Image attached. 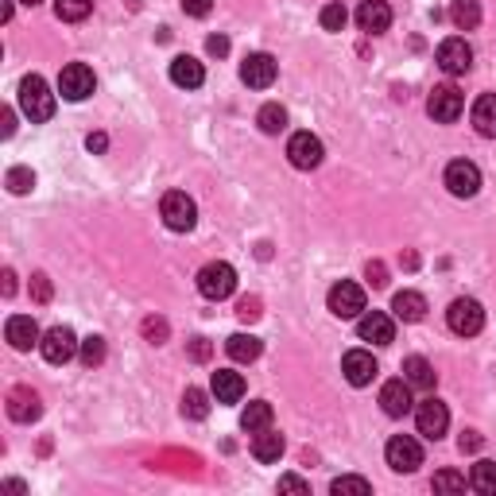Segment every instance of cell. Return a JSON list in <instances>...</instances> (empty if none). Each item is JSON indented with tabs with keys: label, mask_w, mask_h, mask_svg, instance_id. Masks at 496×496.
<instances>
[{
	"label": "cell",
	"mask_w": 496,
	"mask_h": 496,
	"mask_svg": "<svg viewBox=\"0 0 496 496\" xmlns=\"http://www.w3.org/2000/svg\"><path fill=\"white\" fill-rule=\"evenodd\" d=\"M450 24L458 31H473L481 24V4L477 0H453L450 4Z\"/></svg>",
	"instance_id": "cell-29"
},
{
	"label": "cell",
	"mask_w": 496,
	"mask_h": 496,
	"mask_svg": "<svg viewBox=\"0 0 496 496\" xmlns=\"http://www.w3.org/2000/svg\"><path fill=\"white\" fill-rule=\"evenodd\" d=\"M446 190L453 198H473L481 190V171H477V163H469V160H453L446 167Z\"/></svg>",
	"instance_id": "cell-11"
},
{
	"label": "cell",
	"mask_w": 496,
	"mask_h": 496,
	"mask_svg": "<svg viewBox=\"0 0 496 496\" xmlns=\"http://www.w3.org/2000/svg\"><path fill=\"white\" fill-rule=\"evenodd\" d=\"M31 299H35V303H51V279L43 276V272H35V276H31Z\"/></svg>",
	"instance_id": "cell-41"
},
{
	"label": "cell",
	"mask_w": 496,
	"mask_h": 496,
	"mask_svg": "<svg viewBox=\"0 0 496 496\" xmlns=\"http://www.w3.org/2000/svg\"><path fill=\"white\" fill-rule=\"evenodd\" d=\"M55 12L67 24H78V20H86L93 12V0H55Z\"/></svg>",
	"instance_id": "cell-33"
},
{
	"label": "cell",
	"mask_w": 496,
	"mask_h": 496,
	"mask_svg": "<svg viewBox=\"0 0 496 496\" xmlns=\"http://www.w3.org/2000/svg\"><path fill=\"white\" fill-rule=\"evenodd\" d=\"M4 295H16V272L12 268L4 272Z\"/></svg>",
	"instance_id": "cell-50"
},
{
	"label": "cell",
	"mask_w": 496,
	"mask_h": 496,
	"mask_svg": "<svg viewBox=\"0 0 496 496\" xmlns=\"http://www.w3.org/2000/svg\"><path fill=\"white\" fill-rule=\"evenodd\" d=\"M183 12L194 16V20H202V16L214 12V0H183Z\"/></svg>",
	"instance_id": "cell-43"
},
{
	"label": "cell",
	"mask_w": 496,
	"mask_h": 496,
	"mask_svg": "<svg viewBox=\"0 0 496 496\" xmlns=\"http://www.w3.org/2000/svg\"><path fill=\"white\" fill-rule=\"evenodd\" d=\"M198 291H202L209 303L229 299V295L237 291V272H233V264H225V260L206 264V268L198 272Z\"/></svg>",
	"instance_id": "cell-2"
},
{
	"label": "cell",
	"mask_w": 496,
	"mask_h": 496,
	"mask_svg": "<svg viewBox=\"0 0 496 496\" xmlns=\"http://www.w3.org/2000/svg\"><path fill=\"white\" fill-rule=\"evenodd\" d=\"M461 109H466V101H461V93H458V86H435L430 90V98H427V113L435 121H442V124H453L461 117Z\"/></svg>",
	"instance_id": "cell-10"
},
{
	"label": "cell",
	"mask_w": 496,
	"mask_h": 496,
	"mask_svg": "<svg viewBox=\"0 0 496 496\" xmlns=\"http://www.w3.org/2000/svg\"><path fill=\"white\" fill-rule=\"evenodd\" d=\"M345 24H350V12H345L342 4H326L322 8V28L326 31H342Z\"/></svg>",
	"instance_id": "cell-39"
},
{
	"label": "cell",
	"mask_w": 496,
	"mask_h": 496,
	"mask_svg": "<svg viewBox=\"0 0 496 496\" xmlns=\"http://www.w3.org/2000/svg\"><path fill=\"white\" fill-rule=\"evenodd\" d=\"M190 357H194L198 365H206L209 357H214V345H209L206 337H194V342H190Z\"/></svg>",
	"instance_id": "cell-44"
},
{
	"label": "cell",
	"mask_w": 496,
	"mask_h": 496,
	"mask_svg": "<svg viewBox=\"0 0 496 496\" xmlns=\"http://www.w3.org/2000/svg\"><path fill=\"white\" fill-rule=\"evenodd\" d=\"M240 427L248 430V435H260V430L272 427V404L268 399H252V404L240 411Z\"/></svg>",
	"instance_id": "cell-28"
},
{
	"label": "cell",
	"mask_w": 496,
	"mask_h": 496,
	"mask_svg": "<svg viewBox=\"0 0 496 496\" xmlns=\"http://www.w3.org/2000/svg\"><path fill=\"white\" fill-rule=\"evenodd\" d=\"M93 90H98V78H93V70L86 67V62H70V67H62V74H59V93L67 101H86Z\"/></svg>",
	"instance_id": "cell-6"
},
{
	"label": "cell",
	"mask_w": 496,
	"mask_h": 496,
	"mask_svg": "<svg viewBox=\"0 0 496 496\" xmlns=\"http://www.w3.org/2000/svg\"><path fill=\"white\" fill-rule=\"evenodd\" d=\"M458 450H461V453H473V450H481V435H477V430H461V438H458Z\"/></svg>",
	"instance_id": "cell-45"
},
{
	"label": "cell",
	"mask_w": 496,
	"mask_h": 496,
	"mask_svg": "<svg viewBox=\"0 0 496 496\" xmlns=\"http://www.w3.org/2000/svg\"><path fill=\"white\" fill-rule=\"evenodd\" d=\"M86 147H90V152H105V147H109V136H105V132H90Z\"/></svg>",
	"instance_id": "cell-47"
},
{
	"label": "cell",
	"mask_w": 496,
	"mask_h": 496,
	"mask_svg": "<svg viewBox=\"0 0 496 496\" xmlns=\"http://www.w3.org/2000/svg\"><path fill=\"white\" fill-rule=\"evenodd\" d=\"M330 492H334V496H345V492H353V496H368V492H373V484H368L365 477H337V481L330 484Z\"/></svg>",
	"instance_id": "cell-35"
},
{
	"label": "cell",
	"mask_w": 496,
	"mask_h": 496,
	"mask_svg": "<svg viewBox=\"0 0 496 496\" xmlns=\"http://www.w3.org/2000/svg\"><path fill=\"white\" fill-rule=\"evenodd\" d=\"M171 82H175V86H183V90H198V86L206 82L202 62H198V59H190V55L171 59Z\"/></svg>",
	"instance_id": "cell-21"
},
{
	"label": "cell",
	"mask_w": 496,
	"mask_h": 496,
	"mask_svg": "<svg viewBox=\"0 0 496 496\" xmlns=\"http://www.w3.org/2000/svg\"><path fill=\"white\" fill-rule=\"evenodd\" d=\"M39 415H43V404H39V396L31 388H12L8 392V419L12 423H35Z\"/></svg>",
	"instance_id": "cell-18"
},
{
	"label": "cell",
	"mask_w": 496,
	"mask_h": 496,
	"mask_svg": "<svg viewBox=\"0 0 496 496\" xmlns=\"http://www.w3.org/2000/svg\"><path fill=\"white\" fill-rule=\"evenodd\" d=\"M392 311H396V319H404V322H423L427 319V299L419 291H399L392 299Z\"/></svg>",
	"instance_id": "cell-24"
},
{
	"label": "cell",
	"mask_w": 496,
	"mask_h": 496,
	"mask_svg": "<svg viewBox=\"0 0 496 496\" xmlns=\"http://www.w3.org/2000/svg\"><path fill=\"white\" fill-rule=\"evenodd\" d=\"M214 396H217V404H240V399H245V380H240V373H233V368H217L214 373Z\"/></svg>",
	"instance_id": "cell-22"
},
{
	"label": "cell",
	"mask_w": 496,
	"mask_h": 496,
	"mask_svg": "<svg viewBox=\"0 0 496 496\" xmlns=\"http://www.w3.org/2000/svg\"><path fill=\"white\" fill-rule=\"evenodd\" d=\"M473 129L496 140V93H481L477 98V105H473Z\"/></svg>",
	"instance_id": "cell-25"
},
{
	"label": "cell",
	"mask_w": 496,
	"mask_h": 496,
	"mask_svg": "<svg viewBox=\"0 0 496 496\" xmlns=\"http://www.w3.org/2000/svg\"><path fill=\"white\" fill-rule=\"evenodd\" d=\"M380 407H384V415L404 419L407 411L415 407V399H411V384H407V380H388V384L380 388Z\"/></svg>",
	"instance_id": "cell-17"
},
{
	"label": "cell",
	"mask_w": 496,
	"mask_h": 496,
	"mask_svg": "<svg viewBox=\"0 0 496 496\" xmlns=\"http://www.w3.org/2000/svg\"><path fill=\"white\" fill-rule=\"evenodd\" d=\"M283 453V435H276V430H260L256 438H252V458L264 461V466H272V461H279Z\"/></svg>",
	"instance_id": "cell-26"
},
{
	"label": "cell",
	"mask_w": 496,
	"mask_h": 496,
	"mask_svg": "<svg viewBox=\"0 0 496 496\" xmlns=\"http://www.w3.org/2000/svg\"><path fill=\"white\" fill-rule=\"evenodd\" d=\"M24 4H31V8H35V4H39V0H24Z\"/></svg>",
	"instance_id": "cell-51"
},
{
	"label": "cell",
	"mask_w": 496,
	"mask_h": 496,
	"mask_svg": "<svg viewBox=\"0 0 496 496\" xmlns=\"http://www.w3.org/2000/svg\"><path fill=\"white\" fill-rule=\"evenodd\" d=\"M342 373H345V380H350L353 388H368L376 380V373H380V365L373 361V353H365V350H350L342 357Z\"/></svg>",
	"instance_id": "cell-15"
},
{
	"label": "cell",
	"mask_w": 496,
	"mask_h": 496,
	"mask_svg": "<svg viewBox=\"0 0 496 496\" xmlns=\"http://www.w3.org/2000/svg\"><path fill=\"white\" fill-rule=\"evenodd\" d=\"M279 489H291V492H307L311 484L303 481V477H279Z\"/></svg>",
	"instance_id": "cell-48"
},
{
	"label": "cell",
	"mask_w": 496,
	"mask_h": 496,
	"mask_svg": "<svg viewBox=\"0 0 496 496\" xmlns=\"http://www.w3.org/2000/svg\"><path fill=\"white\" fill-rule=\"evenodd\" d=\"M357 334H361V342L392 345V342H396V322L388 319L384 311H365L361 319H357Z\"/></svg>",
	"instance_id": "cell-13"
},
{
	"label": "cell",
	"mask_w": 496,
	"mask_h": 496,
	"mask_svg": "<svg viewBox=\"0 0 496 496\" xmlns=\"http://www.w3.org/2000/svg\"><path fill=\"white\" fill-rule=\"evenodd\" d=\"M365 276H368V283H373V287H388V268L380 260H368Z\"/></svg>",
	"instance_id": "cell-42"
},
{
	"label": "cell",
	"mask_w": 496,
	"mask_h": 496,
	"mask_svg": "<svg viewBox=\"0 0 496 496\" xmlns=\"http://www.w3.org/2000/svg\"><path fill=\"white\" fill-rule=\"evenodd\" d=\"M469 484L477 492H484V496H496V466L492 461H477L473 473H469Z\"/></svg>",
	"instance_id": "cell-32"
},
{
	"label": "cell",
	"mask_w": 496,
	"mask_h": 496,
	"mask_svg": "<svg viewBox=\"0 0 496 496\" xmlns=\"http://www.w3.org/2000/svg\"><path fill=\"white\" fill-rule=\"evenodd\" d=\"M4 334H8V342H12V350H20V353H28L31 345L43 342V334H39V326H35L31 314H12L8 326H4Z\"/></svg>",
	"instance_id": "cell-19"
},
{
	"label": "cell",
	"mask_w": 496,
	"mask_h": 496,
	"mask_svg": "<svg viewBox=\"0 0 496 496\" xmlns=\"http://www.w3.org/2000/svg\"><path fill=\"white\" fill-rule=\"evenodd\" d=\"M260 350H264L260 337H252V334H233V337L225 342V353L233 357L237 365H252V361L260 357Z\"/></svg>",
	"instance_id": "cell-27"
},
{
	"label": "cell",
	"mask_w": 496,
	"mask_h": 496,
	"mask_svg": "<svg viewBox=\"0 0 496 496\" xmlns=\"http://www.w3.org/2000/svg\"><path fill=\"white\" fill-rule=\"evenodd\" d=\"M357 24H361V31H368V35H380V31L392 28V8H388L384 0H361Z\"/></svg>",
	"instance_id": "cell-20"
},
{
	"label": "cell",
	"mask_w": 496,
	"mask_h": 496,
	"mask_svg": "<svg viewBox=\"0 0 496 496\" xmlns=\"http://www.w3.org/2000/svg\"><path fill=\"white\" fill-rule=\"evenodd\" d=\"M20 109H24V117L31 124H43L55 117V93L39 74H28L24 82H20Z\"/></svg>",
	"instance_id": "cell-1"
},
{
	"label": "cell",
	"mask_w": 496,
	"mask_h": 496,
	"mask_svg": "<svg viewBox=\"0 0 496 496\" xmlns=\"http://www.w3.org/2000/svg\"><path fill=\"white\" fill-rule=\"evenodd\" d=\"M287 160H291V167H299V171H314V167L322 163V140L311 132H295L287 144Z\"/></svg>",
	"instance_id": "cell-12"
},
{
	"label": "cell",
	"mask_w": 496,
	"mask_h": 496,
	"mask_svg": "<svg viewBox=\"0 0 496 496\" xmlns=\"http://www.w3.org/2000/svg\"><path fill=\"white\" fill-rule=\"evenodd\" d=\"M0 124H4L0 132H4V136H12V132H16V113H12V109H4V113H0Z\"/></svg>",
	"instance_id": "cell-49"
},
{
	"label": "cell",
	"mask_w": 496,
	"mask_h": 496,
	"mask_svg": "<svg viewBox=\"0 0 496 496\" xmlns=\"http://www.w3.org/2000/svg\"><path fill=\"white\" fill-rule=\"evenodd\" d=\"M256 124H260V132H268V136H279L283 129H287V109L283 105H264V109L256 113Z\"/></svg>",
	"instance_id": "cell-30"
},
{
	"label": "cell",
	"mask_w": 496,
	"mask_h": 496,
	"mask_svg": "<svg viewBox=\"0 0 496 496\" xmlns=\"http://www.w3.org/2000/svg\"><path fill=\"white\" fill-rule=\"evenodd\" d=\"M78 337H74L70 326H51L43 334V342H39V350H43V361L47 365H67L74 353H78Z\"/></svg>",
	"instance_id": "cell-8"
},
{
	"label": "cell",
	"mask_w": 496,
	"mask_h": 496,
	"mask_svg": "<svg viewBox=\"0 0 496 496\" xmlns=\"http://www.w3.org/2000/svg\"><path fill=\"white\" fill-rule=\"evenodd\" d=\"M183 415L194 419V423L209 415V396L202 392V388H186V392H183Z\"/></svg>",
	"instance_id": "cell-31"
},
{
	"label": "cell",
	"mask_w": 496,
	"mask_h": 496,
	"mask_svg": "<svg viewBox=\"0 0 496 496\" xmlns=\"http://www.w3.org/2000/svg\"><path fill=\"white\" fill-rule=\"evenodd\" d=\"M4 183H8V190H12V194H28V190L35 186V175H31L28 167H12Z\"/></svg>",
	"instance_id": "cell-37"
},
{
	"label": "cell",
	"mask_w": 496,
	"mask_h": 496,
	"mask_svg": "<svg viewBox=\"0 0 496 496\" xmlns=\"http://www.w3.org/2000/svg\"><path fill=\"white\" fill-rule=\"evenodd\" d=\"M446 322L458 337H473V334H481V326H484V311L477 299H453L446 311Z\"/></svg>",
	"instance_id": "cell-7"
},
{
	"label": "cell",
	"mask_w": 496,
	"mask_h": 496,
	"mask_svg": "<svg viewBox=\"0 0 496 496\" xmlns=\"http://www.w3.org/2000/svg\"><path fill=\"white\" fill-rule=\"evenodd\" d=\"M78 357H82V365L86 368H98L105 361V337H98V334L86 337V342L78 345Z\"/></svg>",
	"instance_id": "cell-34"
},
{
	"label": "cell",
	"mask_w": 496,
	"mask_h": 496,
	"mask_svg": "<svg viewBox=\"0 0 496 496\" xmlns=\"http://www.w3.org/2000/svg\"><path fill=\"white\" fill-rule=\"evenodd\" d=\"M438 67L446 74H469L473 67V47L466 43V39H442L438 43Z\"/></svg>",
	"instance_id": "cell-16"
},
{
	"label": "cell",
	"mask_w": 496,
	"mask_h": 496,
	"mask_svg": "<svg viewBox=\"0 0 496 496\" xmlns=\"http://www.w3.org/2000/svg\"><path fill=\"white\" fill-rule=\"evenodd\" d=\"M384 458H388V466H392L396 473H415L419 466H423V446H419L411 435H396L392 442H388Z\"/></svg>",
	"instance_id": "cell-9"
},
{
	"label": "cell",
	"mask_w": 496,
	"mask_h": 496,
	"mask_svg": "<svg viewBox=\"0 0 496 496\" xmlns=\"http://www.w3.org/2000/svg\"><path fill=\"white\" fill-rule=\"evenodd\" d=\"M160 214H163V225L171 229V233H190L198 221V206L190 194H183V190H171V194H163Z\"/></svg>",
	"instance_id": "cell-3"
},
{
	"label": "cell",
	"mask_w": 496,
	"mask_h": 496,
	"mask_svg": "<svg viewBox=\"0 0 496 496\" xmlns=\"http://www.w3.org/2000/svg\"><path fill=\"white\" fill-rule=\"evenodd\" d=\"M260 314H264V311H260V299H252V295H245V299L237 303V319H240V322H256Z\"/></svg>",
	"instance_id": "cell-40"
},
{
	"label": "cell",
	"mask_w": 496,
	"mask_h": 496,
	"mask_svg": "<svg viewBox=\"0 0 496 496\" xmlns=\"http://www.w3.org/2000/svg\"><path fill=\"white\" fill-rule=\"evenodd\" d=\"M326 307H330V314H337V319H361L365 314V287H357V283H350V279L334 283L330 295H326Z\"/></svg>",
	"instance_id": "cell-4"
},
{
	"label": "cell",
	"mask_w": 496,
	"mask_h": 496,
	"mask_svg": "<svg viewBox=\"0 0 496 496\" xmlns=\"http://www.w3.org/2000/svg\"><path fill=\"white\" fill-rule=\"evenodd\" d=\"M206 51H209V55H225V51H229V39L225 35H209V43H206Z\"/></svg>",
	"instance_id": "cell-46"
},
{
	"label": "cell",
	"mask_w": 496,
	"mask_h": 496,
	"mask_svg": "<svg viewBox=\"0 0 496 496\" xmlns=\"http://www.w3.org/2000/svg\"><path fill=\"white\" fill-rule=\"evenodd\" d=\"M276 74H279V67H276V59L272 55H248L245 62H240V82L245 86H252V90H268L272 82H276Z\"/></svg>",
	"instance_id": "cell-14"
},
{
	"label": "cell",
	"mask_w": 496,
	"mask_h": 496,
	"mask_svg": "<svg viewBox=\"0 0 496 496\" xmlns=\"http://www.w3.org/2000/svg\"><path fill=\"white\" fill-rule=\"evenodd\" d=\"M435 492H461L466 489V477L461 473H453V469H442V473H435Z\"/></svg>",
	"instance_id": "cell-38"
},
{
	"label": "cell",
	"mask_w": 496,
	"mask_h": 496,
	"mask_svg": "<svg viewBox=\"0 0 496 496\" xmlns=\"http://www.w3.org/2000/svg\"><path fill=\"white\" fill-rule=\"evenodd\" d=\"M415 427H419V435H423V438L438 442L442 435H446V427H450V407L442 404V399L427 396L423 404L415 407Z\"/></svg>",
	"instance_id": "cell-5"
},
{
	"label": "cell",
	"mask_w": 496,
	"mask_h": 496,
	"mask_svg": "<svg viewBox=\"0 0 496 496\" xmlns=\"http://www.w3.org/2000/svg\"><path fill=\"white\" fill-rule=\"evenodd\" d=\"M404 380L411 388H423V392H430V388L438 384V373H435V365H430L427 357H407V361H404Z\"/></svg>",
	"instance_id": "cell-23"
},
{
	"label": "cell",
	"mask_w": 496,
	"mask_h": 496,
	"mask_svg": "<svg viewBox=\"0 0 496 496\" xmlns=\"http://www.w3.org/2000/svg\"><path fill=\"white\" fill-rule=\"evenodd\" d=\"M140 330H144V342L163 345V342H167V334H171V326H167V319H144V322H140Z\"/></svg>",
	"instance_id": "cell-36"
}]
</instances>
